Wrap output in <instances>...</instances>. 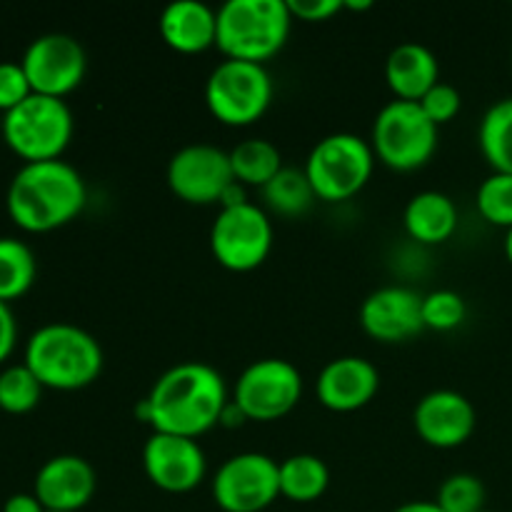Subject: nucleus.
<instances>
[{"label": "nucleus", "mask_w": 512, "mask_h": 512, "mask_svg": "<svg viewBox=\"0 0 512 512\" xmlns=\"http://www.w3.org/2000/svg\"><path fill=\"white\" fill-rule=\"evenodd\" d=\"M488 490L473 473H453L438 488V508L443 512H480L485 510Z\"/></svg>", "instance_id": "28"}, {"label": "nucleus", "mask_w": 512, "mask_h": 512, "mask_svg": "<svg viewBox=\"0 0 512 512\" xmlns=\"http://www.w3.org/2000/svg\"><path fill=\"white\" fill-rule=\"evenodd\" d=\"M360 325L380 343H405L423 333V295L403 285L373 290L360 305Z\"/></svg>", "instance_id": "15"}, {"label": "nucleus", "mask_w": 512, "mask_h": 512, "mask_svg": "<svg viewBox=\"0 0 512 512\" xmlns=\"http://www.w3.org/2000/svg\"><path fill=\"white\" fill-rule=\"evenodd\" d=\"M33 93L63 98L78 88L88 70V58L78 38L68 33H43L30 40L23 60Z\"/></svg>", "instance_id": "13"}, {"label": "nucleus", "mask_w": 512, "mask_h": 512, "mask_svg": "<svg viewBox=\"0 0 512 512\" xmlns=\"http://www.w3.org/2000/svg\"><path fill=\"white\" fill-rule=\"evenodd\" d=\"M368 10L373 8V3L370 0H343V10Z\"/></svg>", "instance_id": "37"}, {"label": "nucleus", "mask_w": 512, "mask_h": 512, "mask_svg": "<svg viewBox=\"0 0 512 512\" xmlns=\"http://www.w3.org/2000/svg\"><path fill=\"white\" fill-rule=\"evenodd\" d=\"M438 125L415 100H390L373 123V153L393 170L423 168L438 150Z\"/></svg>", "instance_id": "7"}, {"label": "nucleus", "mask_w": 512, "mask_h": 512, "mask_svg": "<svg viewBox=\"0 0 512 512\" xmlns=\"http://www.w3.org/2000/svg\"><path fill=\"white\" fill-rule=\"evenodd\" d=\"M393 512H443L435 500H410V503L398 505Z\"/></svg>", "instance_id": "36"}, {"label": "nucleus", "mask_w": 512, "mask_h": 512, "mask_svg": "<svg viewBox=\"0 0 512 512\" xmlns=\"http://www.w3.org/2000/svg\"><path fill=\"white\" fill-rule=\"evenodd\" d=\"M143 470L155 488L165 493H190L208 473V460L198 440L183 435L153 433L143 445Z\"/></svg>", "instance_id": "14"}, {"label": "nucleus", "mask_w": 512, "mask_h": 512, "mask_svg": "<svg viewBox=\"0 0 512 512\" xmlns=\"http://www.w3.org/2000/svg\"><path fill=\"white\" fill-rule=\"evenodd\" d=\"M330 485V470L323 458L310 453L280 460V498L293 503H315Z\"/></svg>", "instance_id": "22"}, {"label": "nucleus", "mask_w": 512, "mask_h": 512, "mask_svg": "<svg viewBox=\"0 0 512 512\" xmlns=\"http://www.w3.org/2000/svg\"><path fill=\"white\" fill-rule=\"evenodd\" d=\"M40 395H43V383L25 363L8 365L0 373V408L5 413H28L40 403Z\"/></svg>", "instance_id": "27"}, {"label": "nucleus", "mask_w": 512, "mask_h": 512, "mask_svg": "<svg viewBox=\"0 0 512 512\" xmlns=\"http://www.w3.org/2000/svg\"><path fill=\"white\" fill-rule=\"evenodd\" d=\"M170 190L190 205L220 203L225 190L235 183L228 150L210 143L183 145L168 163Z\"/></svg>", "instance_id": "12"}, {"label": "nucleus", "mask_w": 512, "mask_h": 512, "mask_svg": "<svg viewBox=\"0 0 512 512\" xmlns=\"http://www.w3.org/2000/svg\"><path fill=\"white\" fill-rule=\"evenodd\" d=\"M385 80L395 98L418 103L440 80L438 55L428 45L413 43V40L395 45L385 60Z\"/></svg>", "instance_id": "20"}, {"label": "nucleus", "mask_w": 512, "mask_h": 512, "mask_svg": "<svg viewBox=\"0 0 512 512\" xmlns=\"http://www.w3.org/2000/svg\"><path fill=\"white\" fill-rule=\"evenodd\" d=\"M418 103L425 110V115L440 128V125L450 123L460 113V108H463V95H460V90L455 85L438 80Z\"/></svg>", "instance_id": "31"}, {"label": "nucleus", "mask_w": 512, "mask_h": 512, "mask_svg": "<svg viewBox=\"0 0 512 512\" xmlns=\"http://www.w3.org/2000/svg\"><path fill=\"white\" fill-rule=\"evenodd\" d=\"M263 198L270 210L285 218H298L308 213L313 203L318 200L313 185H310L305 170L283 168L268 185L263 188Z\"/></svg>", "instance_id": "26"}, {"label": "nucleus", "mask_w": 512, "mask_h": 512, "mask_svg": "<svg viewBox=\"0 0 512 512\" xmlns=\"http://www.w3.org/2000/svg\"><path fill=\"white\" fill-rule=\"evenodd\" d=\"M480 512H493V510H488V508H485V510H480Z\"/></svg>", "instance_id": "39"}, {"label": "nucleus", "mask_w": 512, "mask_h": 512, "mask_svg": "<svg viewBox=\"0 0 512 512\" xmlns=\"http://www.w3.org/2000/svg\"><path fill=\"white\" fill-rule=\"evenodd\" d=\"M88 200L83 175L63 158L25 163L8 185L10 218L28 233H48L78 218Z\"/></svg>", "instance_id": "2"}, {"label": "nucleus", "mask_w": 512, "mask_h": 512, "mask_svg": "<svg viewBox=\"0 0 512 512\" xmlns=\"http://www.w3.org/2000/svg\"><path fill=\"white\" fill-rule=\"evenodd\" d=\"M98 490L95 468L80 455H55L40 465L33 493L45 510L80 512Z\"/></svg>", "instance_id": "17"}, {"label": "nucleus", "mask_w": 512, "mask_h": 512, "mask_svg": "<svg viewBox=\"0 0 512 512\" xmlns=\"http://www.w3.org/2000/svg\"><path fill=\"white\" fill-rule=\"evenodd\" d=\"M25 365L53 390H80L103 373V348L98 338L73 323L40 325L25 345Z\"/></svg>", "instance_id": "3"}, {"label": "nucleus", "mask_w": 512, "mask_h": 512, "mask_svg": "<svg viewBox=\"0 0 512 512\" xmlns=\"http://www.w3.org/2000/svg\"><path fill=\"white\" fill-rule=\"evenodd\" d=\"M230 165H233L235 180L243 185H255L263 190L283 165V153L268 138H248L230 150Z\"/></svg>", "instance_id": "24"}, {"label": "nucleus", "mask_w": 512, "mask_h": 512, "mask_svg": "<svg viewBox=\"0 0 512 512\" xmlns=\"http://www.w3.org/2000/svg\"><path fill=\"white\" fill-rule=\"evenodd\" d=\"M465 315H468V305L463 295L455 290H433L423 295V323L428 330L448 333L463 325Z\"/></svg>", "instance_id": "30"}, {"label": "nucleus", "mask_w": 512, "mask_h": 512, "mask_svg": "<svg viewBox=\"0 0 512 512\" xmlns=\"http://www.w3.org/2000/svg\"><path fill=\"white\" fill-rule=\"evenodd\" d=\"M158 30L178 53H203L218 38V10L203 0H173L160 13Z\"/></svg>", "instance_id": "19"}, {"label": "nucleus", "mask_w": 512, "mask_h": 512, "mask_svg": "<svg viewBox=\"0 0 512 512\" xmlns=\"http://www.w3.org/2000/svg\"><path fill=\"white\" fill-rule=\"evenodd\" d=\"M15 340H18V323L5 300H0V363L13 353Z\"/></svg>", "instance_id": "34"}, {"label": "nucleus", "mask_w": 512, "mask_h": 512, "mask_svg": "<svg viewBox=\"0 0 512 512\" xmlns=\"http://www.w3.org/2000/svg\"><path fill=\"white\" fill-rule=\"evenodd\" d=\"M3 512H48L43 508L35 493H15L5 500Z\"/></svg>", "instance_id": "35"}, {"label": "nucleus", "mask_w": 512, "mask_h": 512, "mask_svg": "<svg viewBox=\"0 0 512 512\" xmlns=\"http://www.w3.org/2000/svg\"><path fill=\"white\" fill-rule=\"evenodd\" d=\"M375 168L373 145L355 133H333L320 138L305 160V175L318 200L338 203L358 195Z\"/></svg>", "instance_id": "6"}, {"label": "nucleus", "mask_w": 512, "mask_h": 512, "mask_svg": "<svg viewBox=\"0 0 512 512\" xmlns=\"http://www.w3.org/2000/svg\"><path fill=\"white\" fill-rule=\"evenodd\" d=\"M288 0H225L218 8L215 48L233 60L265 63L290 35Z\"/></svg>", "instance_id": "4"}, {"label": "nucleus", "mask_w": 512, "mask_h": 512, "mask_svg": "<svg viewBox=\"0 0 512 512\" xmlns=\"http://www.w3.org/2000/svg\"><path fill=\"white\" fill-rule=\"evenodd\" d=\"M458 205L440 190H423L405 205L403 223L413 240L423 245H440L458 230Z\"/></svg>", "instance_id": "21"}, {"label": "nucleus", "mask_w": 512, "mask_h": 512, "mask_svg": "<svg viewBox=\"0 0 512 512\" xmlns=\"http://www.w3.org/2000/svg\"><path fill=\"white\" fill-rule=\"evenodd\" d=\"M303 398V375L290 360L263 358L240 373L233 390V405L245 420L273 423L293 413Z\"/></svg>", "instance_id": "9"}, {"label": "nucleus", "mask_w": 512, "mask_h": 512, "mask_svg": "<svg viewBox=\"0 0 512 512\" xmlns=\"http://www.w3.org/2000/svg\"><path fill=\"white\" fill-rule=\"evenodd\" d=\"M480 215L490 225L510 230L512 228V175L508 173H490L478 188Z\"/></svg>", "instance_id": "29"}, {"label": "nucleus", "mask_w": 512, "mask_h": 512, "mask_svg": "<svg viewBox=\"0 0 512 512\" xmlns=\"http://www.w3.org/2000/svg\"><path fill=\"white\" fill-rule=\"evenodd\" d=\"M288 8L293 20L305 23H323L343 10V0H288Z\"/></svg>", "instance_id": "33"}, {"label": "nucleus", "mask_w": 512, "mask_h": 512, "mask_svg": "<svg viewBox=\"0 0 512 512\" xmlns=\"http://www.w3.org/2000/svg\"><path fill=\"white\" fill-rule=\"evenodd\" d=\"M478 145L493 173L512 175V98L485 110L478 128Z\"/></svg>", "instance_id": "23"}, {"label": "nucleus", "mask_w": 512, "mask_h": 512, "mask_svg": "<svg viewBox=\"0 0 512 512\" xmlns=\"http://www.w3.org/2000/svg\"><path fill=\"white\" fill-rule=\"evenodd\" d=\"M38 275V263L28 243L3 235L0 238V300H15L28 293Z\"/></svg>", "instance_id": "25"}, {"label": "nucleus", "mask_w": 512, "mask_h": 512, "mask_svg": "<svg viewBox=\"0 0 512 512\" xmlns=\"http://www.w3.org/2000/svg\"><path fill=\"white\" fill-rule=\"evenodd\" d=\"M505 258H508L512 265V228L505 233Z\"/></svg>", "instance_id": "38"}, {"label": "nucleus", "mask_w": 512, "mask_h": 512, "mask_svg": "<svg viewBox=\"0 0 512 512\" xmlns=\"http://www.w3.org/2000/svg\"><path fill=\"white\" fill-rule=\"evenodd\" d=\"M73 110L63 98L30 93L3 115V138L25 163L55 160L73 138Z\"/></svg>", "instance_id": "5"}, {"label": "nucleus", "mask_w": 512, "mask_h": 512, "mask_svg": "<svg viewBox=\"0 0 512 512\" xmlns=\"http://www.w3.org/2000/svg\"><path fill=\"white\" fill-rule=\"evenodd\" d=\"M205 103L220 123L233 128L253 125L273 103V78L263 63L225 58L210 70Z\"/></svg>", "instance_id": "8"}, {"label": "nucleus", "mask_w": 512, "mask_h": 512, "mask_svg": "<svg viewBox=\"0 0 512 512\" xmlns=\"http://www.w3.org/2000/svg\"><path fill=\"white\" fill-rule=\"evenodd\" d=\"M415 433L440 450L460 448L468 443L478 425L475 405L458 390H433L423 395L413 410Z\"/></svg>", "instance_id": "16"}, {"label": "nucleus", "mask_w": 512, "mask_h": 512, "mask_svg": "<svg viewBox=\"0 0 512 512\" xmlns=\"http://www.w3.org/2000/svg\"><path fill=\"white\" fill-rule=\"evenodd\" d=\"M273 248V223L260 205L245 203L220 208L210 228V250L223 268L248 273L268 260Z\"/></svg>", "instance_id": "10"}, {"label": "nucleus", "mask_w": 512, "mask_h": 512, "mask_svg": "<svg viewBox=\"0 0 512 512\" xmlns=\"http://www.w3.org/2000/svg\"><path fill=\"white\" fill-rule=\"evenodd\" d=\"M280 498V463L265 453H238L213 478V500L223 512H263Z\"/></svg>", "instance_id": "11"}, {"label": "nucleus", "mask_w": 512, "mask_h": 512, "mask_svg": "<svg viewBox=\"0 0 512 512\" xmlns=\"http://www.w3.org/2000/svg\"><path fill=\"white\" fill-rule=\"evenodd\" d=\"M228 410V388L213 365L188 360L165 370L148 398L140 400L135 415L153 428V433L183 435L198 440L218 423Z\"/></svg>", "instance_id": "1"}, {"label": "nucleus", "mask_w": 512, "mask_h": 512, "mask_svg": "<svg viewBox=\"0 0 512 512\" xmlns=\"http://www.w3.org/2000/svg\"><path fill=\"white\" fill-rule=\"evenodd\" d=\"M380 390V373L368 358L343 355L320 370L315 393L333 413H353L365 408Z\"/></svg>", "instance_id": "18"}, {"label": "nucleus", "mask_w": 512, "mask_h": 512, "mask_svg": "<svg viewBox=\"0 0 512 512\" xmlns=\"http://www.w3.org/2000/svg\"><path fill=\"white\" fill-rule=\"evenodd\" d=\"M48 512H53V510H48Z\"/></svg>", "instance_id": "40"}, {"label": "nucleus", "mask_w": 512, "mask_h": 512, "mask_svg": "<svg viewBox=\"0 0 512 512\" xmlns=\"http://www.w3.org/2000/svg\"><path fill=\"white\" fill-rule=\"evenodd\" d=\"M30 93H33V88H30L23 65L13 63V60H3L0 63V110L8 113L10 108L23 103Z\"/></svg>", "instance_id": "32"}]
</instances>
